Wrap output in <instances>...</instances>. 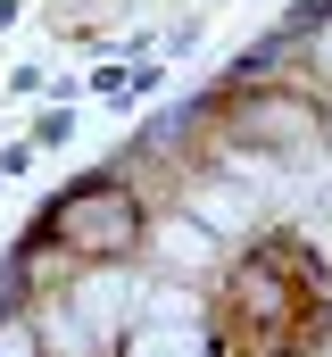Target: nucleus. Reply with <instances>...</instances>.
<instances>
[{"label": "nucleus", "mask_w": 332, "mask_h": 357, "mask_svg": "<svg viewBox=\"0 0 332 357\" xmlns=\"http://www.w3.org/2000/svg\"><path fill=\"white\" fill-rule=\"evenodd\" d=\"M17 17H25V0H0V33H8V25H17Z\"/></svg>", "instance_id": "obj_5"}, {"label": "nucleus", "mask_w": 332, "mask_h": 357, "mask_svg": "<svg viewBox=\"0 0 332 357\" xmlns=\"http://www.w3.org/2000/svg\"><path fill=\"white\" fill-rule=\"evenodd\" d=\"M142 233H150V216H142L133 183L125 175H83L75 191H59V208L33 225L25 250H59V258H75V266H108V258L142 250Z\"/></svg>", "instance_id": "obj_1"}, {"label": "nucleus", "mask_w": 332, "mask_h": 357, "mask_svg": "<svg viewBox=\"0 0 332 357\" xmlns=\"http://www.w3.org/2000/svg\"><path fill=\"white\" fill-rule=\"evenodd\" d=\"M33 158H42V150H33V142H8V150H0V175H25V167H33Z\"/></svg>", "instance_id": "obj_4"}, {"label": "nucleus", "mask_w": 332, "mask_h": 357, "mask_svg": "<svg viewBox=\"0 0 332 357\" xmlns=\"http://www.w3.org/2000/svg\"><path fill=\"white\" fill-rule=\"evenodd\" d=\"M25 142H33V150H67V142H75V100H50V108L33 116Z\"/></svg>", "instance_id": "obj_2"}, {"label": "nucleus", "mask_w": 332, "mask_h": 357, "mask_svg": "<svg viewBox=\"0 0 332 357\" xmlns=\"http://www.w3.org/2000/svg\"><path fill=\"white\" fill-rule=\"evenodd\" d=\"M125 75H133V67H116V59H100V67L83 75V91H100V100H116V91H125Z\"/></svg>", "instance_id": "obj_3"}]
</instances>
